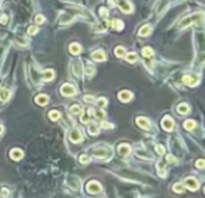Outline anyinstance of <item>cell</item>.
<instances>
[{
	"instance_id": "obj_20",
	"label": "cell",
	"mask_w": 205,
	"mask_h": 198,
	"mask_svg": "<svg viewBox=\"0 0 205 198\" xmlns=\"http://www.w3.org/2000/svg\"><path fill=\"white\" fill-rule=\"evenodd\" d=\"M10 155H11V158L13 159H16V160H18V159H21L23 158V151L21 149H13L11 152H10Z\"/></svg>"
},
{
	"instance_id": "obj_49",
	"label": "cell",
	"mask_w": 205,
	"mask_h": 198,
	"mask_svg": "<svg viewBox=\"0 0 205 198\" xmlns=\"http://www.w3.org/2000/svg\"><path fill=\"white\" fill-rule=\"evenodd\" d=\"M204 193H205V187H204Z\"/></svg>"
},
{
	"instance_id": "obj_19",
	"label": "cell",
	"mask_w": 205,
	"mask_h": 198,
	"mask_svg": "<svg viewBox=\"0 0 205 198\" xmlns=\"http://www.w3.org/2000/svg\"><path fill=\"white\" fill-rule=\"evenodd\" d=\"M88 131H89V134L96 135L98 133H99V127L96 126V123H89V126H88Z\"/></svg>"
},
{
	"instance_id": "obj_15",
	"label": "cell",
	"mask_w": 205,
	"mask_h": 198,
	"mask_svg": "<svg viewBox=\"0 0 205 198\" xmlns=\"http://www.w3.org/2000/svg\"><path fill=\"white\" fill-rule=\"evenodd\" d=\"M110 25L116 29V31H121V29L124 28V24H123L121 20H113V21L110 23Z\"/></svg>"
},
{
	"instance_id": "obj_8",
	"label": "cell",
	"mask_w": 205,
	"mask_h": 198,
	"mask_svg": "<svg viewBox=\"0 0 205 198\" xmlns=\"http://www.w3.org/2000/svg\"><path fill=\"white\" fill-rule=\"evenodd\" d=\"M117 152H119V155H121V156H127V155H130L131 148H130L128 144H120L117 147Z\"/></svg>"
},
{
	"instance_id": "obj_13",
	"label": "cell",
	"mask_w": 205,
	"mask_h": 198,
	"mask_svg": "<svg viewBox=\"0 0 205 198\" xmlns=\"http://www.w3.org/2000/svg\"><path fill=\"white\" fill-rule=\"evenodd\" d=\"M92 59H94L95 62H103L105 59H106V56H105V52L103 50H96L92 53Z\"/></svg>"
},
{
	"instance_id": "obj_45",
	"label": "cell",
	"mask_w": 205,
	"mask_h": 198,
	"mask_svg": "<svg viewBox=\"0 0 205 198\" xmlns=\"http://www.w3.org/2000/svg\"><path fill=\"white\" fill-rule=\"evenodd\" d=\"M166 160H167V162H170V163H174V162H176V158L172 156V155H167V156H166Z\"/></svg>"
},
{
	"instance_id": "obj_14",
	"label": "cell",
	"mask_w": 205,
	"mask_h": 198,
	"mask_svg": "<svg viewBox=\"0 0 205 198\" xmlns=\"http://www.w3.org/2000/svg\"><path fill=\"white\" fill-rule=\"evenodd\" d=\"M73 73L75 77H80L82 74V69H81V63L80 62H74L73 63Z\"/></svg>"
},
{
	"instance_id": "obj_39",
	"label": "cell",
	"mask_w": 205,
	"mask_h": 198,
	"mask_svg": "<svg viewBox=\"0 0 205 198\" xmlns=\"http://www.w3.org/2000/svg\"><path fill=\"white\" fill-rule=\"evenodd\" d=\"M43 21H45V17H43V16H36V17H35V23H36V24H42Z\"/></svg>"
},
{
	"instance_id": "obj_18",
	"label": "cell",
	"mask_w": 205,
	"mask_h": 198,
	"mask_svg": "<svg viewBox=\"0 0 205 198\" xmlns=\"http://www.w3.org/2000/svg\"><path fill=\"white\" fill-rule=\"evenodd\" d=\"M195 126H197V123H195L194 120H187V121H184V124H183V127H184L186 130H189V131L194 130Z\"/></svg>"
},
{
	"instance_id": "obj_44",
	"label": "cell",
	"mask_w": 205,
	"mask_h": 198,
	"mask_svg": "<svg viewBox=\"0 0 205 198\" xmlns=\"http://www.w3.org/2000/svg\"><path fill=\"white\" fill-rule=\"evenodd\" d=\"M101 126H102V128H113V124L106 123V121H102V123H101Z\"/></svg>"
},
{
	"instance_id": "obj_25",
	"label": "cell",
	"mask_w": 205,
	"mask_h": 198,
	"mask_svg": "<svg viewBox=\"0 0 205 198\" xmlns=\"http://www.w3.org/2000/svg\"><path fill=\"white\" fill-rule=\"evenodd\" d=\"M70 113H73V114H81L82 113V108L80 105H73L70 108Z\"/></svg>"
},
{
	"instance_id": "obj_47",
	"label": "cell",
	"mask_w": 205,
	"mask_h": 198,
	"mask_svg": "<svg viewBox=\"0 0 205 198\" xmlns=\"http://www.w3.org/2000/svg\"><path fill=\"white\" fill-rule=\"evenodd\" d=\"M0 194H1V195H4V197H7V195H8V190L1 188V190H0Z\"/></svg>"
},
{
	"instance_id": "obj_10",
	"label": "cell",
	"mask_w": 205,
	"mask_h": 198,
	"mask_svg": "<svg viewBox=\"0 0 205 198\" xmlns=\"http://www.w3.org/2000/svg\"><path fill=\"white\" fill-rule=\"evenodd\" d=\"M119 6H120L123 13H131L133 11V6L126 0H119Z\"/></svg>"
},
{
	"instance_id": "obj_41",
	"label": "cell",
	"mask_w": 205,
	"mask_h": 198,
	"mask_svg": "<svg viewBox=\"0 0 205 198\" xmlns=\"http://www.w3.org/2000/svg\"><path fill=\"white\" fill-rule=\"evenodd\" d=\"M84 102H87V103H92V102H94V96H91V95H85V96H84Z\"/></svg>"
},
{
	"instance_id": "obj_38",
	"label": "cell",
	"mask_w": 205,
	"mask_h": 198,
	"mask_svg": "<svg viewBox=\"0 0 205 198\" xmlns=\"http://www.w3.org/2000/svg\"><path fill=\"white\" fill-rule=\"evenodd\" d=\"M195 166L200 167V169H204V167H205V160H204V159H198L197 162H195Z\"/></svg>"
},
{
	"instance_id": "obj_12",
	"label": "cell",
	"mask_w": 205,
	"mask_h": 198,
	"mask_svg": "<svg viewBox=\"0 0 205 198\" xmlns=\"http://www.w3.org/2000/svg\"><path fill=\"white\" fill-rule=\"evenodd\" d=\"M131 98H133V94L130 91H121V92H119V99L121 102H128Z\"/></svg>"
},
{
	"instance_id": "obj_9",
	"label": "cell",
	"mask_w": 205,
	"mask_h": 198,
	"mask_svg": "<svg viewBox=\"0 0 205 198\" xmlns=\"http://www.w3.org/2000/svg\"><path fill=\"white\" fill-rule=\"evenodd\" d=\"M70 141L71 143H80V141H82V134H81L80 130L74 128V130L71 131L70 133Z\"/></svg>"
},
{
	"instance_id": "obj_48",
	"label": "cell",
	"mask_w": 205,
	"mask_h": 198,
	"mask_svg": "<svg viewBox=\"0 0 205 198\" xmlns=\"http://www.w3.org/2000/svg\"><path fill=\"white\" fill-rule=\"evenodd\" d=\"M3 131H4V128H3V126H1V124H0V135L3 134Z\"/></svg>"
},
{
	"instance_id": "obj_34",
	"label": "cell",
	"mask_w": 205,
	"mask_h": 198,
	"mask_svg": "<svg viewBox=\"0 0 205 198\" xmlns=\"http://www.w3.org/2000/svg\"><path fill=\"white\" fill-rule=\"evenodd\" d=\"M137 59H138V57H137V55H135V53H128V55H127V60H128L130 63H134V62H137Z\"/></svg>"
},
{
	"instance_id": "obj_1",
	"label": "cell",
	"mask_w": 205,
	"mask_h": 198,
	"mask_svg": "<svg viewBox=\"0 0 205 198\" xmlns=\"http://www.w3.org/2000/svg\"><path fill=\"white\" fill-rule=\"evenodd\" d=\"M205 18V14L204 13H195V14H193V16L190 17H186L184 20H183L182 23H180V28H184V27H189L190 24H197V23H201V21H204Z\"/></svg>"
},
{
	"instance_id": "obj_32",
	"label": "cell",
	"mask_w": 205,
	"mask_h": 198,
	"mask_svg": "<svg viewBox=\"0 0 205 198\" xmlns=\"http://www.w3.org/2000/svg\"><path fill=\"white\" fill-rule=\"evenodd\" d=\"M49 117H50V120L56 121V120H59V117H60V113H59L57 110H52L50 113H49Z\"/></svg>"
},
{
	"instance_id": "obj_30",
	"label": "cell",
	"mask_w": 205,
	"mask_h": 198,
	"mask_svg": "<svg viewBox=\"0 0 205 198\" xmlns=\"http://www.w3.org/2000/svg\"><path fill=\"white\" fill-rule=\"evenodd\" d=\"M152 55H154V52H152L151 48L147 46V48L142 49V56H144V57H152Z\"/></svg>"
},
{
	"instance_id": "obj_26",
	"label": "cell",
	"mask_w": 205,
	"mask_h": 198,
	"mask_svg": "<svg viewBox=\"0 0 205 198\" xmlns=\"http://www.w3.org/2000/svg\"><path fill=\"white\" fill-rule=\"evenodd\" d=\"M114 55L117 56V57H123V56H126V49L123 48V46H117V48L114 49Z\"/></svg>"
},
{
	"instance_id": "obj_3",
	"label": "cell",
	"mask_w": 205,
	"mask_h": 198,
	"mask_svg": "<svg viewBox=\"0 0 205 198\" xmlns=\"http://www.w3.org/2000/svg\"><path fill=\"white\" fill-rule=\"evenodd\" d=\"M60 92H62L63 96H73V95H75L77 89L73 87L71 84H64L63 87H62V89H60Z\"/></svg>"
},
{
	"instance_id": "obj_17",
	"label": "cell",
	"mask_w": 205,
	"mask_h": 198,
	"mask_svg": "<svg viewBox=\"0 0 205 198\" xmlns=\"http://www.w3.org/2000/svg\"><path fill=\"white\" fill-rule=\"evenodd\" d=\"M35 102L38 103V105H42V106H45L47 102H49V98L46 95H38L35 98Z\"/></svg>"
},
{
	"instance_id": "obj_33",
	"label": "cell",
	"mask_w": 205,
	"mask_h": 198,
	"mask_svg": "<svg viewBox=\"0 0 205 198\" xmlns=\"http://www.w3.org/2000/svg\"><path fill=\"white\" fill-rule=\"evenodd\" d=\"M95 73V69L91 66V64H88V66H85V74H87V77H91L92 74Z\"/></svg>"
},
{
	"instance_id": "obj_21",
	"label": "cell",
	"mask_w": 205,
	"mask_h": 198,
	"mask_svg": "<svg viewBox=\"0 0 205 198\" xmlns=\"http://www.w3.org/2000/svg\"><path fill=\"white\" fill-rule=\"evenodd\" d=\"M10 98V91L6 88H0V99L1 101H7Z\"/></svg>"
},
{
	"instance_id": "obj_22",
	"label": "cell",
	"mask_w": 205,
	"mask_h": 198,
	"mask_svg": "<svg viewBox=\"0 0 205 198\" xmlns=\"http://www.w3.org/2000/svg\"><path fill=\"white\" fill-rule=\"evenodd\" d=\"M198 46L201 50H205V34H200L198 35Z\"/></svg>"
},
{
	"instance_id": "obj_46",
	"label": "cell",
	"mask_w": 205,
	"mask_h": 198,
	"mask_svg": "<svg viewBox=\"0 0 205 198\" xmlns=\"http://www.w3.org/2000/svg\"><path fill=\"white\" fill-rule=\"evenodd\" d=\"M7 23V16H0V24H6Z\"/></svg>"
},
{
	"instance_id": "obj_42",
	"label": "cell",
	"mask_w": 205,
	"mask_h": 198,
	"mask_svg": "<svg viewBox=\"0 0 205 198\" xmlns=\"http://www.w3.org/2000/svg\"><path fill=\"white\" fill-rule=\"evenodd\" d=\"M156 152H158L159 155H163L165 153V148L162 145H156Z\"/></svg>"
},
{
	"instance_id": "obj_31",
	"label": "cell",
	"mask_w": 205,
	"mask_h": 198,
	"mask_svg": "<svg viewBox=\"0 0 205 198\" xmlns=\"http://www.w3.org/2000/svg\"><path fill=\"white\" fill-rule=\"evenodd\" d=\"M69 184H70L74 190H77V188L80 187V182L77 180V179H69Z\"/></svg>"
},
{
	"instance_id": "obj_37",
	"label": "cell",
	"mask_w": 205,
	"mask_h": 198,
	"mask_svg": "<svg viewBox=\"0 0 205 198\" xmlns=\"http://www.w3.org/2000/svg\"><path fill=\"white\" fill-rule=\"evenodd\" d=\"M80 162H81L82 165L88 163V162H89V156H88V155H81V156H80Z\"/></svg>"
},
{
	"instance_id": "obj_11",
	"label": "cell",
	"mask_w": 205,
	"mask_h": 198,
	"mask_svg": "<svg viewBox=\"0 0 205 198\" xmlns=\"http://www.w3.org/2000/svg\"><path fill=\"white\" fill-rule=\"evenodd\" d=\"M137 124L141 127V128H145V130H149L151 128L149 120L145 119V117H138V119H137Z\"/></svg>"
},
{
	"instance_id": "obj_40",
	"label": "cell",
	"mask_w": 205,
	"mask_h": 198,
	"mask_svg": "<svg viewBox=\"0 0 205 198\" xmlns=\"http://www.w3.org/2000/svg\"><path fill=\"white\" fill-rule=\"evenodd\" d=\"M36 32H38V28H36V27H29V28H28V34H29V35H35Z\"/></svg>"
},
{
	"instance_id": "obj_2",
	"label": "cell",
	"mask_w": 205,
	"mask_h": 198,
	"mask_svg": "<svg viewBox=\"0 0 205 198\" xmlns=\"http://www.w3.org/2000/svg\"><path fill=\"white\" fill-rule=\"evenodd\" d=\"M92 153H94L96 158H103V159H106V158H109L112 155V149L109 148V147H96V148H94L92 149Z\"/></svg>"
},
{
	"instance_id": "obj_23",
	"label": "cell",
	"mask_w": 205,
	"mask_h": 198,
	"mask_svg": "<svg viewBox=\"0 0 205 198\" xmlns=\"http://www.w3.org/2000/svg\"><path fill=\"white\" fill-rule=\"evenodd\" d=\"M70 52H71V55H78L80 52H81V46H80L78 43H71Z\"/></svg>"
},
{
	"instance_id": "obj_5",
	"label": "cell",
	"mask_w": 205,
	"mask_h": 198,
	"mask_svg": "<svg viewBox=\"0 0 205 198\" xmlns=\"http://www.w3.org/2000/svg\"><path fill=\"white\" fill-rule=\"evenodd\" d=\"M184 187H187L190 191H195L198 188L197 179H194V177H187V179L184 180Z\"/></svg>"
},
{
	"instance_id": "obj_16",
	"label": "cell",
	"mask_w": 205,
	"mask_h": 198,
	"mask_svg": "<svg viewBox=\"0 0 205 198\" xmlns=\"http://www.w3.org/2000/svg\"><path fill=\"white\" fill-rule=\"evenodd\" d=\"M151 31H152V27H151L149 24H147V25H144V27L140 28V32H138V34H140L141 36H147V35H149Z\"/></svg>"
},
{
	"instance_id": "obj_29",
	"label": "cell",
	"mask_w": 205,
	"mask_h": 198,
	"mask_svg": "<svg viewBox=\"0 0 205 198\" xmlns=\"http://www.w3.org/2000/svg\"><path fill=\"white\" fill-rule=\"evenodd\" d=\"M158 174L160 176V177H165V176H166L165 165H163L162 162H159V163H158Z\"/></svg>"
},
{
	"instance_id": "obj_35",
	"label": "cell",
	"mask_w": 205,
	"mask_h": 198,
	"mask_svg": "<svg viewBox=\"0 0 205 198\" xmlns=\"http://www.w3.org/2000/svg\"><path fill=\"white\" fill-rule=\"evenodd\" d=\"M96 103H98V106H99V108H103V106H106L108 101H106L105 98H99V99L96 101Z\"/></svg>"
},
{
	"instance_id": "obj_28",
	"label": "cell",
	"mask_w": 205,
	"mask_h": 198,
	"mask_svg": "<svg viewBox=\"0 0 205 198\" xmlns=\"http://www.w3.org/2000/svg\"><path fill=\"white\" fill-rule=\"evenodd\" d=\"M173 191L174 193H179V194L184 193V184H182V183H176V184L173 186Z\"/></svg>"
},
{
	"instance_id": "obj_43",
	"label": "cell",
	"mask_w": 205,
	"mask_h": 198,
	"mask_svg": "<svg viewBox=\"0 0 205 198\" xmlns=\"http://www.w3.org/2000/svg\"><path fill=\"white\" fill-rule=\"evenodd\" d=\"M99 14H101V16H102L103 18H106L109 13H108V10H106V8H101V10H99Z\"/></svg>"
},
{
	"instance_id": "obj_6",
	"label": "cell",
	"mask_w": 205,
	"mask_h": 198,
	"mask_svg": "<svg viewBox=\"0 0 205 198\" xmlns=\"http://www.w3.org/2000/svg\"><path fill=\"white\" fill-rule=\"evenodd\" d=\"M198 75H184L183 77V82L186 84V85H189V87H195L198 84Z\"/></svg>"
},
{
	"instance_id": "obj_27",
	"label": "cell",
	"mask_w": 205,
	"mask_h": 198,
	"mask_svg": "<svg viewBox=\"0 0 205 198\" xmlns=\"http://www.w3.org/2000/svg\"><path fill=\"white\" fill-rule=\"evenodd\" d=\"M53 77H55V71L53 70H46V71L43 73V79H46V81L53 79Z\"/></svg>"
},
{
	"instance_id": "obj_24",
	"label": "cell",
	"mask_w": 205,
	"mask_h": 198,
	"mask_svg": "<svg viewBox=\"0 0 205 198\" xmlns=\"http://www.w3.org/2000/svg\"><path fill=\"white\" fill-rule=\"evenodd\" d=\"M177 112H179L180 114H186V113H189V105H186V103H180V105L177 106Z\"/></svg>"
},
{
	"instance_id": "obj_4",
	"label": "cell",
	"mask_w": 205,
	"mask_h": 198,
	"mask_svg": "<svg viewBox=\"0 0 205 198\" xmlns=\"http://www.w3.org/2000/svg\"><path fill=\"white\" fill-rule=\"evenodd\" d=\"M87 190H88V193H91V194H98V193L102 191V186L98 182H89L87 184Z\"/></svg>"
},
{
	"instance_id": "obj_7",
	"label": "cell",
	"mask_w": 205,
	"mask_h": 198,
	"mask_svg": "<svg viewBox=\"0 0 205 198\" xmlns=\"http://www.w3.org/2000/svg\"><path fill=\"white\" fill-rule=\"evenodd\" d=\"M162 128L163 130H166V131H172L173 130V127H174V121L170 117H165V119L162 120Z\"/></svg>"
},
{
	"instance_id": "obj_36",
	"label": "cell",
	"mask_w": 205,
	"mask_h": 198,
	"mask_svg": "<svg viewBox=\"0 0 205 198\" xmlns=\"http://www.w3.org/2000/svg\"><path fill=\"white\" fill-rule=\"evenodd\" d=\"M94 116L96 117V119H99V120H102L103 117H105V113H103V110H96L94 113Z\"/></svg>"
}]
</instances>
